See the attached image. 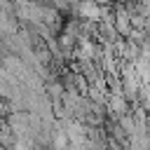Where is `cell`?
<instances>
[{
    "label": "cell",
    "instance_id": "cell-1",
    "mask_svg": "<svg viewBox=\"0 0 150 150\" xmlns=\"http://www.w3.org/2000/svg\"><path fill=\"white\" fill-rule=\"evenodd\" d=\"M73 14L80 16V19H96V21H101V16H103V5H98L96 0H80V2H75Z\"/></svg>",
    "mask_w": 150,
    "mask_h": 150
},
{
    "label": "cell",
    "instance_id": "cell-4",
    "mask_svg": "<svg viewBox=\"0 0 150 150\" xmlns=\"http://www.w3.org/2000/svg\"><path fill=\"white\" fill-rule=\"evenodd\" d=\"M117 2H127V0H117Z\"/></svg>",
    "mask_w": 150,
    "mask_h": 150
},
{
    "label": "cell",
    "instance_id": "cell-3",
    "mask_svg": "<svg viewBox=\"0 0 150 150\" xmlns=\"http://www.w3.org/2000/svg\"><path fill=\"white\" fill-rule=\"evenodd\" d=\"M96 2H98V5H112L115 0H96Z\"/></svg>",
    "mask_w": 150,
    "mask_h": 150
},
{
    "label": "cell",
    "instance_id": "cell-2",
    "mask_svg": "<svg viewBox=\"0 0 150 150\" xmlns=\"http://www.w3.org/2000/svg\"><path fill=\"white\" fill-rule=\"evenodd\" d=\"M129 40H134V42H145L148 40V33H145V28H136V26H131V30H129V35H127Z\"/></svg>",
    "mask_w": 150,
    "mask_h": 150
}]
</instances>
